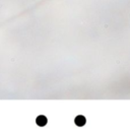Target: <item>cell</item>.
I'll return each instance as SVG.
<instances>
[{"label":"cell","mask_w":130,"mask_h":138,"mask_svg":"<svg viewBox=\"0 0 130 138\" xmlns=\"http://www.w3.org/2000/svg\"><path fill=\"white\" fill-rule=\"evenodd\" d=\"M75 122H76V124H78L79 126H81V125L85 122V120L83 119V117H82V116H79V117H77V118H76Z\"/></svg>","instance_id":"1"},{"label":"cell","mask_w":130,"mask_h":138,"mask_svg":"<svg viewBox=\"0 0 130 138\" xmlns=\"http://www.w3.org/2000/svg\"><path fill=\"white\" fill-rule=\"evenodd\" d=\"M37 122H38V123H39V124L42 126V125H44V124L46 123V119H45L43 116H41V117H40V118L37 120Z\"/></svg>","instance_id":"2"}]
</instances>
